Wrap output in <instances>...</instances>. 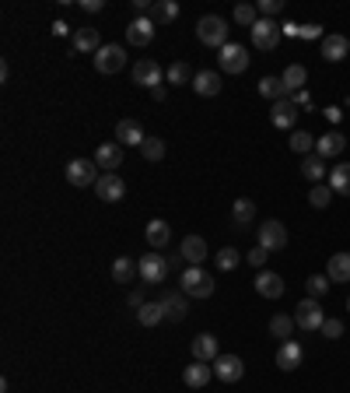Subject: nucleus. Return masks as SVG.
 <instances>
[{
	"label": "nucleus",
	"instance_id": "obj_1",
	"mask_svg": "<svg viewBox=\"0 0 350 393\" xmlns=\"http://www.w3.org/2000/svg\"><path fill=\"white\" fill-rule=\"evenodd\" d=\"M214 288H217V281H214V274L203 270V267H186L183 277H179V292L190 295V299H210Z\"/></svg>",
	"mask_w": 350,
	"mask_h": 393
},
{
	"label": "nucleus",
	"instance_id": "obj_2",
	"mask_svg": "<svg viewBox=\"0 0 350 393\" xmlns=\"http://www.w3.org/2000/svg\"><path fill=\"white\" fill-rule=\"evenodd\" d=\"M196 39L203 46H214V49H224L228 46V21L221 15H203L196 21Z\"/></svg>",
	"mask_w": 350,
	"mask_h": 393
},
{
	"label": "nucleus",
	"instance_id": "obj_3",
	"mask_svg": "<svg viewBox=\"0 0 350 393\" xmlns=\"http://www.w3.org/2000/svg\"><path fill=\"white\" fill-rule=\"evenodd\" d=\"M98 176H102V168L95 165V158H74V161H67V183L71 186H95L98 183Z\"/></svg>",
	"mask_w": 350,
	"mask_h": 393
},
{
	"label": "nucleus",
	"instance_id": "obj_4",
	"mask_svg": "<svg viewBox=\"0 0 350 393\" xmlns=\"http://www.w3.org/2000/svg\"><path fill=\"white\" fill-rule=\"evenodd\" d=\"M127 67V49L120 42H109L95 53V71L98 74H120Z\"/></svg>",
	"mask_w": 350,
	"mask_h": 393
},
{
	"label": "nucleus",
	"instance_id": "obj_5",
	"mask_svg": "<svg viewBox=\"0 0 350 393\" xmlns=\"http://www.w3.org/2000/svg\"><path fill=\"white\" fill-rule=\"evenodd\" d=\"M280 39H284V28H280L273 18H259V21L252 25V46H256V49L270 53V49L280 46Z\"/></svg>",
	"mask_w": 350,
	"mask_h": 393
},
{
	"label": "nucleus",
	"instance_id": "obj_6",
	"mask_svg": "<svg viewBox=\"0 0 350 393\" xmlns=\"http://www.w3.org/2000/svg\"><path fill=\"white\" fill-rule=\"evenodd\" d=\"M217 64L224 74H242L249 67V56H246V46L239 42H228L224 49H217Z\"/></svg>",
	"mask_w": 350,
	"mask_h": 393
},
{
	"label": "nucleus",
	"instance_id": "obj_7",
	"mask_svg": "<svg viewBox=\"0 0 350 393\" xmlns=\"http://www.w3.org/2000/svg\"><path fill=\"white\" fill-rule=\"evenodd\" d=\"M137 263H140V281H144V285H161L165 274H168V260L158 250L154 253H144Z\"/></svg>",
	"mask_w": 350,
	"mask_h": 393
},
{
	"label": "nucleus",
	"instance_id": "obj_8",
	"mask_svg": "<svg viewBox=\"0 0 350 393\" xmlns=\"http://www.w3.org/2000/svg\"><path fill=\"white\" fill-rule=\"evenodd\" d=\"M95 193H98L105 204H120V200L127 197V183L116 176V173H102L98 183H95Z\"/></svg>",
	"mask_w": 350,
	"mask_h": 393
},
{
	"label": "nucleus",
	"instance_id": "obj_9",
	"mask_svg": "<svg viewBox=\"0 0 350 393\" xmlns=\"http://www.w3.org/2000/svg\"><path fill=\"white\" fill-rule=\"evenodd\" d=\"M259 246H263L266 253H277V250L287 246V229H284L277 218H270L266 225H259Z\"/></svg>",
	"mask_w": 350,
	"mask_h": 393
},
{
	"label": "nucleus",
	"instance_id": "obj_10",
	"mask_svg": "<svg viewBox=\"0 0 350 393\" xmlns=\"http://www.w3.org/2000/svg\"><path fill=\"white\" fill-rule=\"evenodd\" d=\"M295 323H298L302 330H319V326L326 323L319 299H302V302H298V313H295Z\"/></svg>",
	"mask_w": 350,
	"mask_h": 393
},
{
	"label": "nucleus",
	"instance_id": "obj_11",
	"mask_svg": "<svg viewBox=\"0 0 350 393\" xmlns=\"http://www.w3.org/2000/svg\"><path fill=\"white\" fill-rule=\"evenodd\" d=\"M214 376H217L221 383H239V379L246 376V365H242L239 355H217V362H214Z\"/></svg>",
	"mask_w": 350,
	"mask_h": 393
},
{
	"label": "nucleus",
	"instance_id": "obj_12",
	"mask_svg": "<svg viewBox=\"0 0 350 393\" xmlns=\"http://www.w3.org/2000/svg\"><path fill=\"white\" fill-rule=\"evenodd\" d=\"M298 116H302V109L295 105V98H280V102H273V112H270L273 127H280V130H291V127L298 123Z\"/></svg>",
	"mask_w": 350,
	"mask_h": 393
},
{
	"label": "nucleus",
	"instance_id": "obj_13",
	"mask_svg": "<svg viewBox=\"0 0 350 393\" xmlns=\"http://www.w3.org/2000/svg\"><path fill=\"white\" fill-rule=\"evenodd\" d=\"M179 256H183L190 267H200V263L210 256L207 239H203V236H186V239H183V246H179Z\"/></svg>",
	"mask_w": 350,
	"mask_h": 393
},
{
	"label": "nucleus",
	"instance_id": "obj_14",
	"mask_svg": "<svg viewBox=\"0 0 350 393\" xmlns=\"http://www.w3.org/2000/svg\"><path fill=\"white\" fill-rule=\"evenodd\" d=\"M144 141H147V134H144V127L137 120H120V123H116V144L140 148Z\"/></svg>",
	"mask_w": 350,
	"mask_h": 393
},
{
	"label": "nucleus",
	"instance_id": "obj_15",
	"mask_svg": "<svg viewBox=\"0 0 350 393\" xmlns=\"http://www.w3.org/2000/svg\"><path fill=\"white\" fill-rule=\"evenodd\" d=\"M95 165H98V168H105V173L120 168V165H123V144H116V141L98 144V151H95Z\"/></svg>",
	"mask_w": 350,
	"mask_h": 393
},
{
	"label": "nucleus",
	"instance_id": "obj_16",
	"mask_svg": "<svg viewBox=\"0 0 350 393\" xmlns=\"http://www.w3.org/2000/svg\"><path fill=\"white\" fill-rule=\"evenodd\" d=\"M210 379H214V362H193V365L183 369V383L193 386V390H203Z\"/></svg>",
	"mask_w": 350,
	"mask_h": 393
},
{
	"label": "nucleus",
	"instance_id": "obj_17",
	"mask_svg": "<svg viewBox=\"0 0 350 393\" xmlns=\"http://www.w3.org/2000/svg\"><path fill=\"white\" fill-rule=\"evenodd\" d=\"M133 85L140 88H158L161 85V67L154 60H137L133 64Z\"/></svg>",
	"mask_w": 350,
	"mask_h": 393
},
{
	"label": "nucleus",
	"instance_id": "obj_18",
	"mask_svg": "<svg viewBox=\"0 0 350 393\" xmlns=\"http://www.w3.org/2000/svg\"><path fill=\"white\" fill-rule=\"evenodd\" d=\"M161 306H165V320H172V323L186 320V313H190V302H186L183 292H165L161 295Z\"/></svg>",
	"mask_w": 350,
	"mask_h": 393
},
{
	"label": "nucleus",
	"instance_id": "obj_19",
	"mask_svg": "<svg viewBox=\"0 0 350 393\" xmlns=\"http://www.w3.org/2000/svg\"><path fill=\"white\" fill-rule=\"evenodd\" d=\"M256 292H259L263 299H280V295H284V277L273 274V270H259V274H256Z\"/></svg>",
	"mask_w": 350,
	"mask_h": 393
},
{
	"label": "nucleus",
	"instance_id": "obj_20",
	"mask_svg": "<svg viewBox=\"0 0 350 393\" xmlns=\"http://www.w3.org/2000/svg\"><path fill=\"white\" fill-rule=\"evenodd\" d=\"M144 236H147V246L161 253V250L172 243V225L161 221V218H154V221H147V232H144Z\"/></svg>",
	"mask_w": 350,
	"mask_h": 393
},
{
	"label": "nucleus",
	"instance_id": "obj_21",
	"mask_svg": "<svg viewBox=\"0 0 350 393\" xmlns=\"http://www.w3.org/2000/svg\"><path fill=\"white\" fill-rule=\"evenodd\" d=\"M190 351H193V362H217V337H214V333L193 337Z\"/></svg>",
	"mask_w": 350,
	"mask_h": 393
},
{
	"label": "nucleus",
	"instance_id": "obj_22",
	"mask_svg": "<svg viewBox=\"0 0 350 393\" xmlns=\"http://www.w3.org/2000/svg\"><path fill=\"white\" fill-rule=\"evenodd\" d=\"M154 39V21L144 15V18H133L130 21V28H127V42L130 46H147Z\"/></svg>",
	"mask_w": 350,
	"mask_h": 393
},
{
	"label": "nucleus",
	"instance_id": "obj_23",
	"mask_svg": "<svg viewBox=\"0 0 350 393\" xmlns=\"http://www.w3.org/2000/svg\"><path fill=\"white\" fill-rule=\"evenodd\" d=\"M343 148H347V137L340 130H329V134H322L315 141V155L319 158H336V155H343Z\"/></svg>",
	"mask_w": 350,
	"mask_h": 393
},
{
	"label": "nucleus",
	"instance_id": "obj_24",
	"mask_svg": "<svg viewBox=\"0 0 350 393\" xmlns=\"http://www.w3.org/2000/svg\"><path fill=\"white\" fill-rule=\"evenodd\" d=\"M347 53H350V39H347V35H326V39H322V56H326L329 64L347 60Z\"/></svg>",
	"mask_w": 350,
	"mask_h": 393
},
{
	"label": "nucleus",
	"instance_id": "obj_25",
	"mask_svg": "<svg viewBox=\"0 0 350 393\" xmlns=\"http://www.w3.org/2000/svg\"><path fill=\"white\" fill-rule=\"evenodd\" d=\"M193 91L203 95V98L217 95V91H221V74H217V71H196V74H193Z\"/></svg>",
	"mask_w": 350,
	"mask_h": 393
},
{
	"label": "nucleus",
	"instance_id": "obj_26",
	"mask_svg": "<svg viewBox=\"0 0 350 393\" xmlns=\"http://www.w3.org/2000/svg\"><path fill=\"white\" fill-rule=\"evenodd\" d=\"M302 365V344H295V341H284L280 344V351H277V369H284V372H295Z\"/></svg>",
	"mask_w": 350,
	"mask_h": 393
},
{
	"label": "nucleus",
	"instance_id": "obj_27",
	"mask_svg": "<svg viewBox=\"0 0 350 393\" xmlns=\"http://www.w3.org/2000/svg\"><path fill=\"white\" fill-rule=\"evenodd\" d=\"M147 18H151L154 25H172L175 18H179V4H175V0H154Z\"/></svg>",
	"mask_w": 350,
	"mask_h": 393
},
{
	"label": "nucleus",
	"instance_id": "obj_28",
	"mask_svg": "<svg viewBox=\"0 0 350 393\" xmlns=\"http://www.w3.org/2000/svg\"><path fill=\"white\" fill-rule=\"evenodd\" d=\"M102 49V39L95 28H77L74 32V53H98Z\"/></svg>",
	"mask_w": 350,
	"mask_h": 393
},
{
	"label": "nucleus",
	"instance_id": "obj_29",
	"mask_svg": "<svg viewBox=\"0 0 350 393\" xmlns=\"http://www.w3.org/2000/svg\"><path fill=\"white\" fill-rule=\"evenodd\" d=\"M140 277V263H133L130 256H120L112 263V281H120V285H127V281Z\"/></svg>",
	"mask_w": 350,
	"mask_h": 393
},
{
	"label": "nucleus",
	"instance_id": "obj_30",
	"mask_svg": "<svg viewBox=\"0 0 350 393\" xmlns=\"http://www.w3.org/2000/svg\"><path fill=\"white\" fill-rule=\"evenodd\" d=\"M252 218H256V204H252V200L239 197L235 204H231V221H235L239 229H246V225H252Z\"/></svg>",
	"mask_w": 350,
	"mask_h": 393
},
{
	"label": "nucleus",
	"instance_id": "obj_31",
	"mask_svg": "<svg viewBox=\"0 0 350 393\" xmlns=\"http://www.w3.org/2000/svg\"><path fill=\"white\" fill-rule=\"evenodd\" d=\"M329 281H336V285L350 281V253H333L329 256Z\"/></svg>",
	"mask_w": 350,
	"mask_h": 393
},
{
	"label": "nucleus",
	"instance_id": "obj_32",
	"mask_svg": "<svg viewBox=\"0 0 350 393\" xmlns=\"http://www.w3.org/2000/svg\"><path fill=\"white\" fill-rule=\"evenodd\" d=\"M295 316H284V313H277L273 320H270V333L277 337V341L284 344V341H291V333H295Z\"/></svg>",
	"mask_w": 350,
	"mask_h": 393
},
{
	"label": "nucleus",
	"instance_id": "obj_33",
	"mask_svg": "<svg viewBox=\"0 0 350 393\" xmlns=\"http://www.w3.org/2000/svg\"><path fill=\"white\" fill-rule=\"evenodd\" d=\"M302 176H305L308 183L319 186V180L326 176V158H319V155H305V161H302Z\"/></svg>",
	"mask_w": 350,
	"mask_h": 393
},
{
	"label": "nucleus",
	"instance_id": "obj_34",
	"mask_svg": "<svg viewBox=\"0 0 350 393\" xmlns=\"http://www.w3.org/2000/svg\"><path fill=\"white\" fill-rule=\"evenodd\" d=\"M329 186H333V193L350 197V161H343V165L333 168V173H329Z\"/></svg>",
	"mask_w": 350,
	"mask_h": 393
},
{
	"label": "nucleus",
	"instance_id": "obj_35",
	"mask_svg": "<svg viewBox=\"0 0 350 393\" xmlns=\"http://www.w3.org/2000/svg\"><path fill=\"white\" fill-rule=\"evenodd\" d=\"M259 95L270 98V102L287 98V85H284V78H263V81H259Z\"/></svg>",
	"mask_w": 350,
	"mask_h": 393
},
{
	"label": "nucleus",
	"instance_id": "obj_36",
	"mask_svg": "<svg viewBox=\"0 0 350 393\" xmlns=\"http://www.w3.org/2000/svg\"><path fill=\"white\" fill-rule=\"evenodd\" d=\"M305 81H308V71H305L302 64H291V67L284 71V85H287V91H305Z\"/></svg>",
	"mask_w": 350,
	"mask_h": 393
},
{
	"label": "nucleus",
	"instance_id": "obj_37",
	"mask_svg": "<svg viewBox=\"0 0 350 393\" xmlns=\"http://www.w3.org/2000/svg\"><path fill=\"white\" fill-rule=\"evenodd\" d=\"M137 320H140L144 326L161 323V320H165V306H161V299H158V302H144V306L137 309Z\"/></svg>",
	"mask_w": 350,
	"mask_h": 393
},
{
	"label": "nucleus",
	"instance_id": "obj_38",
	"mask_svg": "<svg viewBox=\"0 0 350 393\" xmlns=\"http://www.w3.org/2000/svg\"><path fill=\"white\" fill-rule=\"evenodd\" d=\"M214 260H217V270H224V274H228V270H235V267L242 263V253H239L235 246H224V250H217V253H214Z\"/></svg>",
	"mask_w": 350,
	"mask_h": 393
},
{
	"label": "nucleus",
	"instance_id": "obj_39",
	"mask_svg": "<svg viewBox=\"0 0 350 393\" xmlns=\"http://www.w3.org/2000/svg\"><path fill=\"white\" fill-rule=\"evenodd\" d=\"M291 151H298V155H308L312 148H315V137L308 134V130H295V134H291Z\"/></svg>",
	"mask_w": 350,
	"mask_h": 393
},
{
	"label": "nucleus",
	"instance_id": "obj_40",
	"mask_svg": "<svg viewBox=\"0 0 350 393\" xmlns=\"http://www.w3.org/2000/svg\"><path fill=\"white\" fill-rule=\"evenodd\" d=\"M140 155H144L147 161H161V158H165V141H161V137H147V141L140 144Z\"/></svg>",
	"mask_w": 350,
	"mask_h": 393
},
{
	"label": "nucleus",
	"instance_id": "obj_41",
	"mask_svg": "<svg viewBox=\"0 0 350 393\" xmlns=\"http://www.w3.org/2000/svg\"><path fill=\"white\" fill-rule=\"evenodd\" d=\"M235 21H239L242 28H249V32H252V25L259 21V11H256L252 4H239V8H235Z\"/></svg>",
	"mask_w": 350,
	"mask_h": 393
},
{
	"label": "nucleus",
	"instance_id": "obj_42",
	"mask_svg": "<svg viewBox=\"0 0 350 393\" xmlns=\"http://www.w3.org/2000/svg\"><path fill=\"white\" fill-rule=\"evenodd\" d=\"M168 85H190V64H183V60H175L172 67H168Z\"/></svg>",
	"mask_w": 350,
	"mask_h": 393
},
{
	"label": "nucleus",
	"instance_id": "obj_43",
	"mask_svg": "<svg viewBox=\"0 0 350 393\" xmlns=\"http://www.w3.org/2000/svg\"><path fill=\"white\" fill-rule=\"evenodd\" d=\"M305 288H308V295H312V299L326 295V292H329V274H312V277L305 281Z\"/></svg>",
	"mask_w": 350,
	"mask_h": 393
},
{
	"label": "nucleus",
	"instance_id": "obj_44",
	"mask_svg": "<svg viewBox=\"0 0 350 393\" xmlns=\"http://www.w3.org/2000/svg\"><path fill=\"white\" fill-rule=\"evenodd\" d=\"M329 200H333V186H322V183L312 186V193H308V204H312V207L322 211V207H329Z\"/></svg>",
	"mask_w": 350,
	"mask_h": 393
},
{
	"label": "nucleus",
	"instance_id": "obj_45",
	"mask_svg": "<svg viewBox=\"0 0 350 393\" xmlns=\"http://www.w3.org/2000/svg\"><path fill=\"white\" fill-rule=\"evenodd\" d=\"M319 330H322V337H329V341H340V337H343V323L340 320H326Z\"/></svg>",
	"mask_w": 350,
	"mask_h": 393
},
{
	"label": "nucleus",
	"instance_id": "obj_46",
	"mask_svg": "<svg viewBox=\"0 0 350 393\" xmlns=\"http://www.w3.org/2000/svg\"><path fill=\"white\" fill-rule=\"evenodd\" d=\"M263 18H273V15H280L284 11V0H259V8H256Z\"/></svg>",
	"mask_w": 350,
	"mask_h": 393
},
{
	"label": "nucleus",
	"instance_id": "obj_47",
	"mask_svg": "<svg viewBox=\"0 0 350 393\" xmlns=\"http://www.w3.org/2000/svg\"><path fill=\"white\" fill-rule=\"evenodd\" d=\"M266 256H270V253H266L263 246H256V250H249V256H246V260H249L252 267H259V270H263V263H266Z\"/></svg>",
	"mask_w": 350,
	"mask_h": 393
},
{
	"label": "nucleus",
	"instance_id": "obj_48",
	"mask_svg": "<svg viewBox=\"0 0 350 393\" xmlns=\"http://www.w3.org/2000/svg\"><path fill=\"white\" fill-rule=\"evenodd\" d=\"M77 8H81V11H88V15H98L105 4H102V0H77Z\"/></svg>",
	"mask_w": 350,
	"mask_h": 393
},
{
	"label": "nucleus",
	"instance_id": "obj_49",
	"mask_svg": "<svg viewBox=\"0 0 350 393\" xmlns=\"http://www.w3.org/2000/svg\"><path fill=\"white\" fill-rule=\"evenodd\" d=\"M302 39H322V25H302Z\"/></svg>",
	"mask_w": 350,
	"mask_h": 393
},
{
	"label": "nucleus",
	"instance_id": "obj_50",
	"mask_svg": "<svg viewBox=\"0 0 350 393\" xmlns=\"http://www.w3.org/2000/svg\"><path fill=\"white\" fill-rule=\"evenodd\" d=\"M326 120H329V123H340V120H343V109H340V105H329V109H326Z\"/></svg>",
	"mask_w": 350,
	"mask_h": 393
},
{
	"label": "nucleus",
	"instance_id": "obj_51",
	"mask_svg": "<svg viewBox=\"0 0 350 393\" xmlns=\"http://www.w3.org/2000/svg\"><path fill=\"white\" fill-rule=\"evenodd\" d=\"M127 302H130V309H140L147 299H144V292H130V299H127Z\"/></svg>",
	"mask_w": 350,
	"mask_h": 393
},
{
	"label": "nucleus",
	"instance_id": "obj_52",
	"mask_svg": "<svg viewBox=\"0 0 350 393\" xmlns=\"http://www.w3.org/2000/svg\"><path fill=\"white\" fill-rule=\"evenodd\" d=\"M53 35H71V25L60 18V21H53Z\"/></svg>",
	"mask_w": 350,
	"mask_h": 393
},
{
	"label": "nucleus",
	"instance_id": "obj_53",
	"mask_svg": "<svg viewBox=\"0 0 350 393\" xmlns=\"http://www.w3.org/2000/svg\"><path fill=\"white\" fill-rule=\"evenodd\" d=\"M284 28V35H302V25H295V21H287V25H280Z\"/></svg>",
	"mask_w": 350,
	"mask_h": 393
},
{
	"label": "nucleus",
	"instance_id": "obj_54",
	"mask_svg": "<svg viewBox=\"0 0 350 393\" xmlns=\"http://www.w3.org/2000/svg\"><path fill=\"white\" fill-rule=\"evenodd\" d=\"M165 95H168V91H165V85H158V88H151V98H154V102H165Z\"/></svg>",
	"mask_w": 350,
	"mask_h": 393
},
{
	"label": "nucleus",
	"instance_id": "obj_55",
	"mask_svg": "<svg viewBox=\"0 0 350 393\" xmlns=\"http://www.w3.org/2000/svg\"><path fill=\"white\" fill-rule=\"evenodd\" d=\"M347 309H350V299H347Z\"/></svg>",
	"mask_w": 350,
	"mask_h": 393
}]
</instances>
